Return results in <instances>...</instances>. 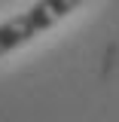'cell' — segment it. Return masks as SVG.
<instances>
[{"instance_id": "6da1fadb", "label": "cell", "mask_w": 119, "mask_h": 122, "mask_svg": "<svg viewBox=\"0 0 119 122\" xmlns=\"http://www.w3.org/2000/svg\"><path fill=\"white\" fill-rule=\"evenodd\" d=\"M79 3H86V0H37L31 9L18 12L9 21H3L0 25V55L31 43L40 30H49L61 18H67Z\"/></svg>"}]
</instances>
